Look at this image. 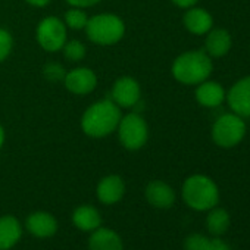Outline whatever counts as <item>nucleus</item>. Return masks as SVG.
<instances>
[{
    "label": "nucleus",
    "mask_w": 250,
    "mask_h": 250,
    "mask_svg": "<svg viewBox=\"0 0 250 250\" xmlns=\"http://www.w3.org/2000/svg\"><path fill=\"white\" fill-rule=\"evenodd\" d=\"M121 107L109 97L90 104L81 116V130L93 139H103L116 131Z\"/></svg>",
    "instance_id": "1"
},
{
    "label": "nucleus",
    "mask_w": 250,
    "mask_h": 250,
    "mask_svg": "<svg viewBox=\"0 0 250 250\" xmlns=\"http://www.w3.org/2000/svg\"><path fill=\"white\" fill-rule=\"evenodd\" d=\"M213 71L212 58L203 50H188L175 58L171 72L184 85H197L208 80Z\"/></svg>",
    "instance_id": "2"
},
{
    "label": "nucleus",
    "mask_w": 250,
    "mask_h": 250,
    "mask_svg": "<svg viewBox=\"0 0 250 250\" xmlns=\"http://www.w3.org/2000/svg\"><path fill=\"white\" fill-rule=\"evenodd\" d=\"M181 196L184 203L197 212H208L219 203V188L216 183L203 174H194L186 178Z\"/></svg>",
    "instance_id": "3"
},
{
    "label": "nucleus",
    "mask_w": 250,
    "mask_h": 250,
    "mask_svg": "<svg viewBox=\"0 0 250 250\" xmlns=\"http://www.w3.org/2000/svg\"><path fill=\"white\" fill-rule=\"evenodd\" d=\"M84 30L90 42L99 46H112L122 40L125 24L115 14H99L88 18Z\"/></svg>",
    "instance_id": "4"
},
{
    "label": "nucleus",
    "mask_w": 250,
    "mask_h": 250,
    "mask_svg": "<svg viewBox=\"0 0 250 250\" xmlns=\"http://www.w3.org/2000/svg\"><path fill=\"white\" fill-rule=\"evenodd\" d=\"M246 131H247V125L244 118L229 112L215 119L210 136L218 147L232 149L244 140Z\"/></svg>",
    "instance_id": "5"
},
{
    "label": "nucleus",
    "mask_w": 250,
    "mask_h": 250,
    "mask_svg": "<svg viewBox=\"0 0 250 250\" xmlns=\"http://www.w3.org/2000/svg\"><path fill=\"white\" fill-rule=\"evenodd\" d=\"M116 131L119 143L131 152L140 150L149 140L147 122L139 112H131L125 116H121Z\"/></svg>",
    "instance_id": "6"
},
{
    "label": "nucleus",
    "mask_w": 250,
    "mask_h": 250,
    "mask_svg": "<svg viewBox=\"0 0 250 250\" xmlns=\"http://www.w3.org/2000/svg\"><path fill=\"white\" fill-rule=\"evenodd\" d=\"M66 25L58 17L43 18L36 30V39L40 47L49 53H56L62 50L66 43Z\"/></svg>",
    "instance_id": "7"
},
{
    "label": "nucleus",
    "mask_w": 250,
    "mask_h": 250,
    "mask_svg": "<svg viewBox=\"0 0 250 250\" xmlns=\"http://www.w3.org/2000/svg\"><path fill=\"white\" fill-rule=\"evenodd\" d=\"M110 99L124 109H133L142 100V88L136 78L121 77L118 78L110 91Z\"/></svg>",
    "instance_id": "8"
},
{
    "label": "nucleus",
    "mask_w": 250,
    "mask_h": 250,
    "mask_svg": "<svg viewBox=\"0 0 250 250\" xmlns=\"http://www.w3.org/2000/svg\"><path fill=\"white\" fill-rule=\"evenodd\" d=\"M225 100L232 113L241 118H250V75L235 81L227 91Z\"/></svg>",
    "instance_id": "9"
},
{
    "label": "nucleus",
    "mask_w": 250,
    "mask_h": 250,
    "mask_svg": "<svg viewBox=\"0 0 250 250\" xmlns=\"http://www.w3.org/2000/svg\"><path fill=\"white\" fill-rule=\"evenodd\" d=\"M63 84L68 91L77 96L90 94L96 85H97V77L96 72L87 66H78L71 71H66V75L63 78Z\"/></svg>",
    "instance_id": "10"
},
{
    "label": "nucleus",
    "mask_w": 250,
    "mask_h": 250,
    "mask_svg": "<svg viewBox=\"0 0 250 250\" xmlns=\"http://www.w3.org/2000/svg\"><path fill=\"white\" fill-rule=\"evenodd\" d=\"M146 200L158 209H169L175 203V191L174 188L161 180H153L146 187Z\"/></svg>",
    "instance_id": "11"
},
{
    "label": "nucleus",
    "mask_w": 250,
    "mask_h": 250,
    "mask_svg": "<svg viewBox=\"0 0 250 250\" xmlns=\"http://www.w3.org/2000/svg\"><path fill=\"white\" fill-rule=\"evenodd\" d=\"M183 24L188 33L194 36H206L213 28V18L209 11L191 6L184 14Z\"/></svg>",
    "instance_id": "12"
},
{
    "label": "nucleus",
    "mask_w": 250,
    "mask_h": 250,
    "mask_svg": "<svg viewBox=\"0 0 250 250\" xmlns=\"http://www.w3.org/2000/svg\"><path fill=\"white\" fill-rule=\"evenodd\" d=\"M96 193L103 205H115L125 194V183L119 175H106L99 181Z\"/></svg>",
    "instance_id": "13"
},
{
    "label": "nucleus",
    "mask_w": 250,
    "mask_h": 250,
    "mask_svg": "<svg viewBox=\"0 0 250 250\" xmlns=\"http://www.w3.org/2000/svg\"><path fill=\"white\" fill-rule=\"evenodd\" d=\"M225 96L227 91L224 90V87L212 80H205L203 83L197 84L196 91H194V97L197 100V103L203 107H218L225 102Z\"/></svg>",
    "instance_id": "14"
},
{
    "label": "nucleus",
    "mask_w": 250,
    "mask_h": 250,
    "mask_svg": "<svg viewBox=\"0 0 250 250\" xmlns=\"http://www.w3.org/2000/svg\"><path fill=\"white\" fill-rule=\"evenodd\" d=\"M25 225H27L28 232L33 234L37 238H49V237L55 235L56 231H58L56 218L52 213L43 212V210L33 212L27 218Z\"/></svg>",
    "instance_id": "15"
},
{
    "label": "nucleus",
    "mask_w": 250,
    "mask_h": 250,
    "mask_svg": "<svg viewBox=\"0 0 250 250\" xmlns=\"http://www.w3.org/2000/svg\"><path fill=\"white\" fill-rule=\"evenodd\" d=\"M232 46L231 34L225 28H212L205 39V52L210 58H224Z\"/></svg>",
    "instance_id": "16"
},
{
    "label": "nucleus",
    "mask_w": 250,
    "mask_h": 250,
    "mask_svg": "<svg viewBox=\"0 0 250 250\" xmlns=\"http://www.w3.org/2000/svg\"><path fill=\"white\" fill-rule=\"evenodd\" d=\"M90 250H124V243L119 234L110 228H102L91 231L88 238Z\"/></svg>",
    "instance_id": "17"
},
{
    "label": "nucleus",
    "mask_w": 250,
    "mask_h": 250,
    "mask_svg": "<svg viewBox=\"0 0 250 250\" xmlns=\"http://www.w3.org/2000/svg\"><path fill=\"white\" fill-rule=\"evenodd\" d=\"M22 237V225L12 215L0 216V250H9Z\"/></svg>",
    "instance_id": "18"
},
{
    "label": "nucleus",
    "mask_w": 250,
    "mask_h": 250,
    "mask_svg": "<svg viewBox=\"0 0 250 250\" xmlns=\"http://www.w3.org/2000/svg\"><path fill=\"white\" fill-rule=\"evenodd\" d=\"M74 225L85 232H91L102 225V215L93 205H81L72 213Z\"/></svg>",
    "instance_id": "19"
},
{
    "label": "nucleus",
    "mask_w": 250,
    "mask_h": 250,
    "mask_svg": "<svg viewBox=\"0 0 250 250\" xmlns=\"http://www.w3.org/2000/svg\"><path fill=\"white\" fill-rule=\"evenodd\" d=\"M231 225V216L224 208H212L208 210L206 228L212 237H222Z\"/></svg>",
    "instance_id": "20"
},
{
    "label": "nucleus",
    "mask_w": 250,
    "mask_h": 250,
    "mask_svg": "<svg viewBox=\"0 0 250 250\" xmlns=\"http://www.w3.org/2000/svg\"><path fill=\"white\" fill-rule=\"evenodd\" d=\"M87 21H88V17L85 14V9H83V8L71 6V9H68L65 12L63 22L71 30H75V31L84 30L85 25H87Z\"/></svg>",
    "instance_id": "21"
},
{
    "label": "nucleus",
    "mask_w": 250,
    "mask_h": 250,
    "mask_svg": "<svg viewBox=\"0 0 250 250\" xmlns=\"http://www.w3.org/2000/svg\"><path fill=\"white\" fill-rule=\"evenodd\" d=\"M63 56L69 62H80L85 56V46L80 40H66V43L62 47Z\"/></svg>",
    "instance_id": "22"
},
{
    "label": "nucleus",
    "mask_w": 250,
    "mask_h": 250,
    "mask_svg": "<svg viewBox=\"0 0 250 250\" xmlns=\"http://www.w3.org/2000/svg\"><path fill=\"white\" fill-rule=\"evenodd\" d=\"M209 246H210V237L199 232L190 234L184 240L186 250H209Z\"/></svg>",
    "instance_id": "23"
},
{
    "label": "nucleus",
    "mask_w": 250,
    "mask_h": 250,
    "mask_svg": "<svg viewBox=\"0 0 250 250\" xmlns=\"http://www.w3.org/2000/svg\"><path fill=\"white\" fill-rule=\"evenodd\" d=\"M43 75L47 81L50 83H59V81H63L65 75H66V71L65 68L58 63V62H50V63H46L44 68H43Z\"/></svg>",
    "instance_id": "24"
},
{
    "label": "nucleus",
    "mask_w": 250,
    "mask_h": 250,
    "mask_svg": "<svg viewBox=\"0 0 250 250\" xmlns=\"http://www.w3.org/2000/svg\"><path fill=\"white\" fill-rule=\"evenodd\" d=\"M12 49H14L12 34L5 28H0V62H3L11 55Z\"/></svg>",
    "instance_id": "25"
},
{
    "label": "nucleus",
    "mask_w": 250,
    "mask_h": 250,
    "mask_svg": "<svg viewBox=\"0 0 250 250\" xmlns=\"http://www.w3.org/2000/svg\"><path fill=\"white\" fill-rule=\"evenodd\" d=\"M65 2L71 6H75V8H83V9H87V8H91L94 5H97L102 0H65Z\"/></svg>",
    "instance_id": "26"
},
{
    "label": "nucleus",
    "mask_w": 250,
    "mask_h": 250,
    "mask_svg": "<svg viewBox=\"0 0 250 250\" xmlns=\"http://www.w3.org/2000/svg\"><path fill=\"white\" fill-rule=\"evenodd\" d=\"M209 250H232L231 246L224 241L221 237H212L210 238V246H209Z\"/></svg>",
    "instance_id": "27"
},
{
    "label": "nucleus",
    "mask_w": 250,
    "mask_h": 250,
    "mask_svg": "<svg viewBox=\"0 0 250 250\" xmlns=\"http://www.w3.org/2000/svg\"><path fill=\"white\" fill-rule=\"evenodd\" d=\"M171 2L178 6V8H183V9H188L191 6H196V3L199 2V0H171Z\"/></svg>",
    "instance_id": "28"
},
{
    "label": "nucleus",
    "mask_w": 250,
    "mask_h": 250,
    "mask_svg": "<svg viewBox=\"0 0 250 250\" xmlns=\"http://www.w3.org/2000/svg\"><path fill=\"white\" fill-rule=\"evenodd\" d=\"M25 2L28 5L34 6V8H44V6H47L52 2V0H25Z\"/></svg>",
    "instance_id": "29"
},
{
    "label": "nucleus",
    "mask_w": 250,
    "mask_h": 250,
    "mask_svg": "<svg viewBox=\"0 0 250 250\" xmlns=\"http://www.w3.org/2000/svg\"><path fill=\"white\" fill-rule=\"evenodd\" d=\"M3 143H5V128H3V125L0 124V149L3 147Z\"/></svg>",
    "instance_id": "30"
}]
</instances>
